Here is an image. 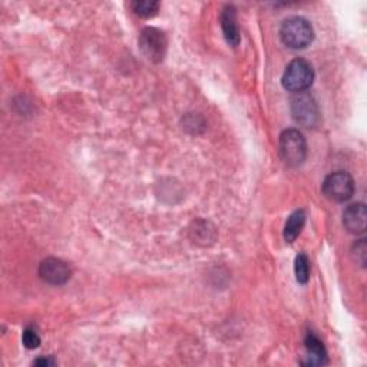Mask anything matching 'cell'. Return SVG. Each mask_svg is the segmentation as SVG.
Segmentation results:
<instances>
[{"instance_id": "obj_9", "label": "cell", "mask_w": 367, "mask_h": 367, "mask_svg": "<svg viewBox=\"0 0 367 367\" xmlns=\"http://www.w3.org/2000/svg\"><path fill=\"white\" fill-rule=\"evenodd\" d=\"M305 350H307V360L303 364L304 366H324L328 363L327 350L323 345V342L317 338V335L312 331L307 333L304 339Z\"/></svg>"}, {"instance_id": "obj_5", "label": "cell", "mask_w": 367, "mask_h": 367, "mask_svg": "<svg viewBox=\"0 0 367 367\" xmlns=\"http://www.w3.org/2000/svg\"><path fill=\"white\" fill-rule=\"evenodd\" d=\"M139 49L142 55L152 64H160L164 60L168 41L162 30L157 27H145L139 35Z\"/></svg>"}, {"instance_id": "obj_2", "label": "cell", "mask_w": 367, "mask_h": 367, "mask_svg": "<svg viewBox=\"0 0 367 367\" xmlns=\"http://www.w3.org/2000/svg\"><path fill=\"white\" fill-rule=\"evenodd\" d=\"M279 154L282 161L291 168L300 167L307 158V142L298 130H286L279 139Z\"/></svg>"}, {"instance_id": "obj_16", "label": "cell", "mask_w": 367, "mask_h": 367, "mask_svg": "<svg viewBox=\"0 0 367 367\" xmlns=\"http://www.w3.org/2000/svg\"><path fill=\"white\" fill-rule=\"evenodd\" d=\"M353 257L356 263H359L361 267L366 265V257H367V246L366 240H359L353 246Z\"/></svg>"}, {"instance_id": "obj_10", "label": "cell", "mask_w": 367, "mask_h": 367, "mask_svg": "<svg viewBox=\"0 0 367 367\" xmlns=\"http://www.w3.org/2000/svg\"><path fill=\"white\" fill-rule=\"evenodd\" d=\"M220 22H221V29H223V34H224L227 43L234 48L238 46L241 36H240V29L237 23V11L233 5H227L223 9Z\"/></svg>"}, {"instance_id": "obj_14", "label": "cell", "mask_w": 367, "mask_h": 367, "mask_svg": "<svg viewBox=\"0 0 367 367\" xmlns=\"http://www.w3.org/2000/svg\"><path fill=\"white\" fill-rule=\"evenodd\" d=\"M131 8L141 18H152V16L157 15V12L160 9V4L158 2H148V0H139V2H132Z\"/></svg>"}, {"instance_id": "obj_6", "label": "cell", "mask_w": 367, "mask_h": 367, "mask_svg": "<svg viewBox=\"0 0 367 367\" xmlns=\"http://www.w3.org/2000/svg\"><path fill=\"white\" fill-rule=\"evenodd\" d=\"M290 108L294 120L301 127L314 128L320 122L319 105L310 94H305V92L294 94Z\"/></svg>"}, {"instance_id": "obj_17", "label": "cell", "mask_w": 367, "mask_h": 367, "mask_svg": "<svg viewBox=\"0 0 367 367\" xmlns=\"http://www.w3.org/2000/svg\"><path fill=\"white\" fill-rule=\"evenodd\" d=\"M34 364H36V366H42V367H48V366H53L55 364V360L53 359H50V357H41V359H38V360H35V363Z\"/></svg>"}, {"instance_id": "obj_3", "label": "cell", "mask_w": 367, "mask_h": 367, "mask_svg": "<svg viewBox=\"0 0 367 367\" xmlns=\"http://www.w3.org/2000/svg\"><path fill=\"white\" fill-rule=\"evenodd\" d=\"M314 69L313 65L309 62V60L297 57L287 65L282 83L284 89L289 92H293V94H300V92H304L305 89H309L313 82H314Z\"/></svg>"}, {"instance_id": "obj_15", "label": "cell", "mask_w": 367, "mask_h": 367, "mask_svg": "<svg viewBox=\"0 0 367 367\" xmlns=\"http://www.w3.org/2000/svg\"><path fill=\"white\" fill-rule=\"evenodd\" d=\"M22 343L29 350L38 349L39 345H41V338H39L38 331L35 328H32V327L25 328L23 334H22Z\"/></svg>"}, {"instance_id": "obj_8", "label": "cell", "mask_w": 367, "mask_h": 367, "mask_svg": "<svg viewBox=\"0 0 367 367\" xmlns=\"http://www.w3.org/2000/svg\"><path fill=\"white\" fill-rule=\"evenodd\" d=\"M366 205L363 202H356L345 209L343 226L350 234L359 235L366 231Z\"/></svg>"}, {"instance_id": "obj_4", "label": "cell", "mask_w": 367, "mask_h": 367, "mask_svg": "<svg viewBox=\"0 0 367 367\" xmlns=\"http://www.w3.org/2000/svg\"><path fill=\"white\" fill-rule=\"evenodd\" d=\"M321 190L327 200L334 202H345L353 197L356 186L353 176L349 172L335 171L326 176Z\"/></svg>"}, {"instance_id": "obj_12", "label": "cell", "mask_w": 367, "mask_h": 367, "mask_svg": "<svg viewBox=\"0 0 367 367\" xmlns=\"http://www.w3.org/2000/svg\"><path fill=\"white\" fill-rule=\"evenodd\" d=\"M294 274H296V280L300 284H307L310 280V261L307 256L300 253L296 257L294 261Z\"/></svg>"}, {"instance_id": "obj_1", "label": "cell", "mask_w": 367, "mask_h": 367, "mask_svg": "<svg viewBox=\"0 0 367 367\" xmlns=\"http://www.w3.org/2000/svg\"><path fill=\"white\" fill-rule=\"evenodd\" d=\"M280 39L287 48L304 49L313 42L314 29L307 19L293 16L282 23Z\"/></svg>"}, {"instance_id": "obj_11", "label": "cell", "mask_w": 367, "mask_h": 367, "mask_svg": "<svg viewBox=\"0 0 367 367\" xmlns=\"http://www.w3.org/2000/svg\"><path fill=\"white\" fill-rule=\"evenodd\" d=\"M304 224H305L304 209L294 211L284 226V240L290 244L294 242L296 238L300 235L301 230L304 228Z\"/></svg>"}, {"instance_id": "obj_7", "label": "cell", "mask_w": 367, "mask_h": 367, "mask_svg": "<svg viewBox=\"0 0 367 367\" xmlns=\"http://www.w3.org/2000/svg\"><path fill=\"white\" fill-rule=\"evenodd\" d=\"M38 272H39V277L45 283L52 286H62L68 283L72 277V270L68 265V263L55 257H49L43 260L39 265Z\"/></svg>"}, {"instance_id": "obj_13", "label": "cell", "mask_w": 367, "mask_h": 367, "mask_svg": "<svg viewBox=\"0 0 367 367\" xmlns=\"http://www.w3.org/2000/svg\"><path fill=\"white\" fill-rule=\"evenodd\" d=\"M194 230H191V234H193V240L195 242H202V244H207L208 241H214L216 240V230L214 228H208L209 224L205 223V221H197L194 223Z\"/></svg>"}]
</instances>
